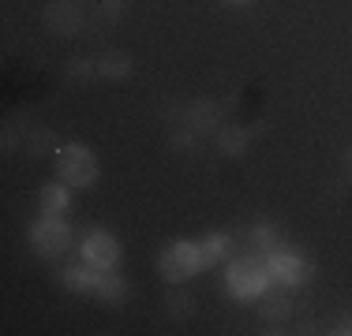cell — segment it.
Wrapping results in <instances>:
<instances>
[{"label": "cell", "instance_id": "6da1fadb", "mask_svg": "<svg viewBox=\"0 0 352 336\" xmlns=\"http://www.w3.org/2000/svg\"><path fill=\"white\" fill-rule=\"evenodd\" d=\"M56 168H60V180H68L72 187H90V183H94V176H98V161H94V154H90L87 146L60 149Z\"/></svg>", "mask_w": 352, "mask_h": 336}, {"label": "cell", "instance_id": "7a4b0ae2", "mask_svg": "<svg viewBox=\"0 0 352 336\" xmlns=\"http://www.w3.org/2000/svg\"><path fill=\"white\" fill-rule=\"evenodd\" d=\"M199 265H203V250L191 247V243H176L173 250L162 254V276L165 280H188Z\"/></svg>", "mask_w": 352, "mask_h": 336}, {"label": "cell", "instance_id": "3957f363", "mask_svg": "<svg viewBox=\"0 0 352 336\" xmlns=\"http://www.w3.org/2000/svg\"><path fill=\"white\" fill-rule=\"evenodd\" d=\"M45 23H49L53 34L72 38V34L82 30V12H79V4H72V0H53V4L45 8Z\"/></svg>", "mask_w": 352, "mask_h": 336}, {"label": "cell", "instance_id": "277c9868", "mask_svg": "<svg viewBox=\"0 0 352 336\" xmlns=\"http://www.w3.org/2000/svg\"><path fill=\"white\" fill-rule=\"evenodd\" d=\"M68 239H72V232L64 228L60 221H53V217L34 228V250L38 254H60V250L68 247Z\"/></svg>", "mask_w": 352, "mask_h": 336}, {"label": "cell", "instance_id": "5b68a950", "mask_svg": "<svg viewBox=\"0 0 352 336\" xmlns=\"http://www.w3.org/2000/svg\"><path fill=\"white\" fill-rule=\"evenodd\" d=\"M263 280H266V273L258 265H251V262H240V265L229 269V284H232V291H236L240 299L258 296V291H263Z\"/></svg>", "mask_w": 352, "mask_h": 336}, {"label": "cell", "instance_id": "8992f818", "mask_svg": "<svg viewBox=\"0 0 352 336\" xmlns=\"http://www.w3.org/2000/svg\"><path fill=\"white\" fill-rule=\"evenodd\" d=\"M116 243L109 239V235H102L98 232L94 239H87V262L94 265V269H113V262H116Z\"/></svg>", "mask_w": 352, "mask_h": 336}, {"label": "cell", "instance_id": "52a82bcc", "mask_svg": "<svg viewBox=\"0 0 352 336\" xmlns=\"http://www.w3.org/2000/svg\"><path fill=\"white\" fill-rule=\"evenodd\" d=\"M184 120H188V128L195 134H206V131L217 128V105H214V101H195Z\"/></svg>", "mask_w": 352, "mask_h": 336}, {"label": "cell", "instance_id": "ba28073f", "mask_svg": "<svg viewBox=\"0 0 352 336\" xmlns=\"http://www.w3.org/2000/svg\"><path fill=\"white\" fill-rule=\"evenodd\" d=\"M98 71H102L105 79H128L131 75V56L120 53V49H116V53H105L102 60H98Z\"/></svg>", "mask_w": 352, "mask_h": 336}, {"label": "cell", "instance_id": "9c48e42d", "mask_svg": "<svg viewBox=\"0 0 352 336\" xmlns=\"http://www.w3.org/2000/svg\"><path fill=\"white\" fill-rule=\"evenodd\" d=\"M244 146H248V134L240 128H221L217 131V149H221V154H244Z\"/></svg>", "mask_w": 352, "mask_h": 336}, {"label": "cell", "instance_id": "30bf717a", "mask_svg": "<svg viewBox=\"0 0 352 336\" xmlns=\"http://www.w3.org/2000/svg\"><path fill=\"white\" fill-rule=\"evenodd\" d=\"M41 209H45L49 217L64 213V209H68V191H64V187H45V191H41Z\"/></svg>", "mask_w": 352, "mask_h": 336}, {"label": "cell", "instance_id": "8fae6325", "mask_svg": "<svg viewBox=\"0 0 352 336\" xmlns=\"http://www.w3.org/2000/svg\"><path fill=\"white\" fill-rule=\"evenodd\" d=\"M165 310H169L173 317H191V310H195V302H191L188 291H169V299H165Z\"/></svg>", "mask_w": 352, "mask_h": 336}, {"label": "cell", "instance_id": "7c38bea8", "mask_svg": "<svg viewBox=\"0 0 352 336\" xmlns=\"http://www.w3.org/2000/svg\"><path fill=\"white\" fill-rule=\"evenodd\" d=\"M270 269H274V276H278V280H300V262L292 254H278L270 262Z\"/></svg>", "mask_w": 352, "mask_h": 336}, {"label": "cell", "instance_id": "4fadbf2b", "mask_svg": "<svg viewBox=\"0 0 352 336\" xmlns=\"http://www.w3.org/2000/svg\"><path fill=\"white\" fill-rule=\"evenodd\" d=\"M289 310H292V299H285V296L263 299V317H270V322H285V317H289Z\"/></svg>", "mask_w": 352, "mask_h": 336}, {"label": "cell", "instance_id": "5bb4252c", "mask_svg": "<svg viewBox=\"0 0 352 336\" xmlns=\"http://www.w3.org/2000/svg\"><path fill=\"white\" fill-rule=\"evenodd\" d=\"M203 265L206 262H217V258L225 254V250H229V239H225V235H210V239H203Z\"/></svg>", "mask_w": 352, "mask_h": 336}, {"label": "cell", "instance_id": "9a60e30c", "mask_svg": "<svg viewBox=\"0 0 352 336\" xmlns=\"http://www.w3.org/2000/svg\"><path fill=\"white\" fill-rule=\"evenodd\" d=\"M49 146H53V134H49V131H38L34 139H30V157H45Z\"/></svg>", "mask_w": 352, "mask_h": 336}, {"label": "cell", "instance_id": "2e32d148", "mask_svg": "<svg viewBox=\"0 0 352 336\" xmlns=\"http://www.w3.org/2000/svg\"><path fill=\"white\" fill-rule=\"evenodd\" d=\"M90 71H94V67H90V60H87V56H75V60L68 64V75H72V79H79V75L87 79Z\"/></svg>", "mask_w": 352, "mask_h": 336}, {"label": "cell", "instance_id": "e0dca14e", "mask_svg": "<svg viewBox=\"0 0 352 336\" xmlns=\"http://www.w3.org/2000/svg\"><path fill=\"white\" fill-rule=\"evenodd\" d=\"M98 8H102V15H105V19H120V12H124V0H102Z\"/></svg>", "mask_w": 352, "mask_h": 336}, {"label": "cell", "instance_id": "ac0fdd59", "mask_svg": "<svg viewBox=\"0 0 352 336\" xmlns=\"http://www.w3.org/2000/svg\"><path fill=\"white\" fill-rule=\"evenodd\" d=\"M12 149H15V131L8 128V131H4V154H12Z\"/></svg>", "mask_w": 352, "mask_h": 336}, {"label": "cell", "instance_id": "d6986e66", "mask_svg": "<svg viewBox=\"0 0 352 336\" xmlns=\"http://www.w3.org/2000/svg\"><path fill=\"white\" fill-rule=\"evenodd\" d=\"M345 176H349V180H352V146L345 149Z\"/></svg>", "mask_w": 352, "mask_h": 336}, {"label": "cell", "instance_id": "ffe728a7", "mask_svg": "<svg viewBox=\"0 0 352 336\" xmlns=\"http://www.w3.org/2000/svg\"><path fill=\"white\" fill-rule=\"evenodd\" d=\"M232 4H244V0H232Z\"/></svg>", "mask_w": 352, "mask_h": 336}]
</instances>
